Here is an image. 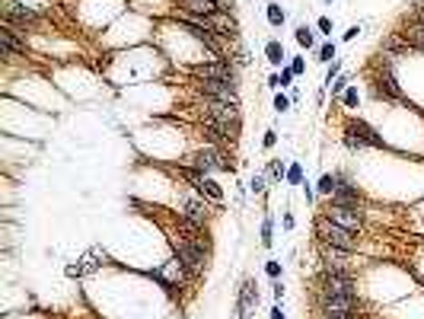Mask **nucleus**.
<instances>
[{
    "label": "nucleus",
    "mask_w": 424,
    "mask_h": 319,
    "mask_svg": "<svg viewBox=\"0 0 424 319\" xmlns=\"http://www.w3.org/2000/svg\"><path fill=\"white\" fill-rule=\"evenodd\" d=\"M322 214L332 220V224L345 227V230H354V233H364L367 230V211L364 208H351V204H325Z\"/></svg>",
    "instance_id": "11"
},
{
    "label": "nucleus",
    "mask_w": 424,
    "mask_h": 319,
    "mask_svg": "<svg viewBox=\"0 0 424 319\" xmlns=\"http://www.w3.org/2000/svg\"><path fill=\"white\" fill-rule=\"evenodd\" d=\"M287 109H291V96H284V93L278 90L275 93V112L281 115V112H287Z\"/></svg>",
    "instance_id": "35"
},
{
    "label": "nucleus",
    "mask_w": 424,
    "mask_h": 319,
    "mask_svg": "<svg viewBox=\"0 0 424 319\" xmlns=\"http://www.w3.org/2000/svg\"><path fill=\"white\" fill-rule=\"evenodd\" d=\"M338 77H341V61L335 58L332 64H329V70H325V80H322V86H325V90H329V86H332L335 80H338Z\"/></svg>",
    "instance_id": "30"
},
{
    "label": "nucleus",
    "mask_w": 424,
    "mask_h": 319,
    "mask_svg": "<svg viewBox=\"0 0 424 319\" xmlns=\"http://www.w3.org/2000/svg\"><path fill=\"white\" fill-rule=\"evenodd\" d=\"M271 297H275V303L284 300V284L281 281H271Z\"/></svg>",
    "instance_id": "40"
},
{
    "label": "nucleus",
    "mask_w": 424,
    "mask_h": 319,
    "mask_svg": "<svg viewBox=\"0 0 424 319\" xmlns=\"http://www.w3.org/2000/svg\"><path fill=\"white\" fill-rule=\"evenodd\" d=\"M175 218L191 220V224H198V227H211L214 211H211L208 198H201L198 192H182L179 195V202H175Z\"/></svg>",
    "instance_id": "10"
},
{
    "label": "nucleus",
    "mask_w": 424,
    "mask_h": 319,
    "mask_svg": "<svg viewBox=\"0 0 424 319\" xmlns=\"http://www.w3.org/2000/svg\"><path fill=\"white\" fill-rule=\"evenodd\" d=\"M153 278H157L163 287H169V291H175V287H182V284H189V281H191V275L182 269V262L175 259V255L166 262V265H163V269L153 271Z\"/></svg>",
    "instance_id": "15"
},
{
    "label": "nucleus",
    "mask_w": 424,
    "mask_h": 319,
    "mask_svg": "<svg viewBox=\"0 0 424 319\" xmlns=\"http://www.w3.org/2000/svg\"><path fill=\"white\" fill-rule=\"evenodd\" d=\"M300 188H303V195H307V202H313V198H316V188H313L307 179H303V185H300Z\"/></svg>",
    "instance_id": "43"
},
{
    "label": "nucleus",
    "mask_w": 424,
    "mask_h": 319,
    "mask_svg": "<svg viewBox=\"0 0 424 319\" xmlns=\"http://www.w3.org/2000/svg\"><path fill=\"white\" fill-rule=\"evenodd\" d=\"M256 307H258V287H256L252 278H246V281L240 284V297H236V316L249 319Z\"/></svg>",
    "instance_id": "19"
},
{
    "label": "nucleus",
    "mask_w": 424,
    "mask_h": 319,
    "mask_svg": "<svg viewBox=\"0 0 424 319\" xmlns=\"http://www.w3.org/2000/svg\"><path fill=\"white\" fill-rule=\"evenodd\" d=\"M332 3H335V0H325V7H332Z\"/></svg>",
    "instance_id": "46"
},
{
    "label": "nucleus",
    "mask_w": 424,
    "mask_h": 319,
    "mask_svg": "<svg viewBox=\"0 0 424 319\" xmlns=\"http://www.w3.org/2000/svg\"><path fill=\"white\" fill-rule=\"evenodd\" d=\"M341 106H345V109H358V106H360L358 86H348V90H345V96H341Z\"/></svg>",
    "instance_id": "28"
},
{
    "label": "nucleus",
    "mask_w": 424,
    "mask_h": 319,
    "mask_svg": "<svg viewBox=\"0 0 424 319\" xmlns=\"http://www.w3.org/2000/svg\"><path fill=\"white\" fill-rule=\"evenodd\" d=\"M405 19H415V23L424 26V0H415V7L405 13Z\"/></svg>",
    "instance_id": "33"
},
{
    "label": "nucleus",
    "mask_w": 424,
    "mask_h": 319,
    "mask_svg": "<svg viewBox=\"0 0 424 319\" xmlns=\"http://www.w3.org/2000/svg\"><path fill=\"white\" fill-rule=\"evenodd\" d=\"M208 26L214 29L224 42H236L240 39V19H236V13H224V10H217L214 17L208 19Z\"/></svg>",
    "instance_id": "16"
},
{
    "label": "nucleus",
    "mask_w": 424,
    "mask_h": 319,
    "mask_svg": "<svg viewBox=\"0 0 424 319\" xmlns=\"http://www.w3.org/2000/svg\"><path fill=\"white\" fill-rule=\"evenodd\" d=\"M265 19H268V26H271V29H281V26L287 23V10H284L278 0H268V3H265Z\"/></svg>",
    "instance_id": "20"
},
{
    "label": "nucleus",
    "mask_w": 424,
    "mask_h": 319,
    "mask_svg": "<svg viewBox=\"0 0 424 319\" xmlns=\"http://www.w3.org/2000/svg\"><path fill=\"white\" fill-rule=\"evenodd\" d=\"M284 230H293V214H284Z\"/></svg>",
    "instance_id": "45"
},
{
    "label": "nucleus",
    "mask_w": 424,
    "mask_h": 319,
    "mask_svg": "<svg viewBox=\"0 0 424 319\" xmlns=\"http://www.w3.org/2000/svg\"><path fill=\"white\" fill-rule=\"evenodd\" d=\"M293 77H297V74H293V70L287 68V64H284V68H281V90H284V86H291V84H293Z\"/></svg>",
    "instance_id": "38"
},
{
    "label": "nucleus",
    "mask_w": 424,
    "mask_h": 319,
    "mask_svg": "<svg viewBox=\"0 0 424 319\" xmlns=\"http://www.w3.org/2000/svg\"><path fill=\"white\" fill-rule=\"evenodd\" d=\"M396 35H399L402 42L415 51V55H424V26L421 23H415V19H402V26L396 29Z\"/></svg>",
    "instance_id": "18"
},
{
    "label": "nucleus",
    "mask_w": 424,
    "mask_h": 319,
    "mask_svg": "<svg viewBox=\"0 0 424 319\" xmlns=\"http://www.w3.org/2000/svg\"><path fill=\"white\" fill-rule=\"evenodd\" d=\"M265 58H268V64H271V68H284L287 55H284L281 39H268V42H265Z\"/></svg>",
    "instance_id": "21"
},
{
    "label": "nucleus",
    "mask_w": 424,
    "mask_h": 319,
    "mask_svg": "<svg viewBox=\"0 0 424 319\" xmlns=\"http://www.w3.org/2000/svg\"><path fill=\"white\" fill-rule=\"evenodd\" d=\"M268 185H271V179H268L265 173H256V176L249 179V192H252V195H258V198H262V195L268 192Z\"/></svg>",
    "instance_id": "25"
},
{
    "label": "nucleus",
    "mask_w": 424,
    "mask_h": 319,
    "mask_svg": "<svg viewBox=\"0 0 424 319\" xmlns=\"http://www.w3.org/2000/svg\"><path fill=\"white\" fill-rule=\"evenodd\" d=\"M316 29H319V35L332 39V19H329V17H319V19H316Z\"/></svg>",
    "instance_id": "37"
},
{
    "label": "nucleus",
    "mask_w": 424,
    "mask_h": 319,
    "mask_svg": "<svg viewBox=\"0 0 424 319\" xmlns=\"http://www.w3.org/2000/svg\"><path fill=\"white\" fill-rule=\"evenodd\" d=\"M316 192H319V195H325V198H329V195L335 192V173H322V176H319Z\"/></svg>",
    "instance_id": "27"
},
{
    "label": "nucleus",
    "mask_w": 424,
    "mask_h": 319,
    "mask_svg": "<svg viewBox=\"0 0 424 319\" xmlns=\"http://www.w3.org/2000/svg\"><path fill=\"white\" fill-rule=\"evenodd\" d=\"M169 246H173L175 259L182 262V269L191 275V281H198V278L204 275V269H208L211 252H214V249L195 243V240H189V236H182V233H175V230H173V236H169Z\"/></svg>",
    "instance_id": "4"
},
{
    "label": "nucleus",
    "mask_w": 424,
    "mask_h": 319,
    "mask_svg": "<svg viewBox=\"0 0 424 319\" xmlns=\"http://www.w3.org/2000/svg\"><path fill=\"white\" fill-rule=\"evenodd\" d=\"M262 147H265V151H275V147H278V131H275V128H268V131H265Z\"/></svg>",
    "instance_id": "36"
},
{
    "label": "nucleus",
    "mask_w": 424,
    "mask_h": 319,
    "mask_svg": "<svg viewBox=\"0 0 424 319\" xmlns=\"http://www.w3.org/2000/svg\"><path fill=\"white\" fill-rule=\"evenodd\" d=\"M351 86V74H341L338 80H335L332 86H329V90H332V99H341V96H345V90H348Z\"/></svg>",
    "instance_id": "29"
},
{
    "label": "nucleus",
    "mask_w": 424,
    "mask_h": 319,
    "mask_svg": "<svg viewBox=\"0 0 424 319\" xmlns=\"http://www.w3.org/2000/svg\"><path fill=\"white\" fill-rule=\"evenodd\" d=\"M309 294H329V297H358V278L354 269H319L309 281Z\"/></svg>",
    "instance_id": "2"
},
{
    "label": "nucleus",
    "mask_w": 424,
    "mask_h": 319,
    "mask_svg": "<svg viewBox=\"0 0 424 319\" xmlns=\"http://www.w3.org/2000/svg\"><path fill=\"white\" fill-rule=\"evenodd\" d=\"M329 204H351V208H364L367 195L348 173H335V192L329 195Z\"/></svg>",
    "instance_id": "12"
},
{
    "label": "nucleus",
    "mask_w": 424,
    "mask_h": 319,
    "mask_svg": "<svg viewBox=\"0 0 424 319\" xmlns=\"http://www.w3.org/2000/svg\"><path fill=\"white\" fill-rule=\"evenodd\" d=\"M268 86H271V90H281V74H271V77H268Z\"/></svg>",
    "instance_id": "44"
},
{
    "label": "nucleus",
    "mask_w": 424,
    "mask_h": 319,
    "mask_svg": "<svg viewBox=\"0 0 424 319\" xmlns=\"http://www.w3.org/2000/svg\"><path fill=\"white\" fill-rule=\"evenodd\" d=\"M179 176L191 185V192H198L201 198H208L211 204H224V188L217 185L214 176H208V173H195V169H189V166L179 169Z\"/></svg>",
    "instance_id": "13"
},
{
    "label": "nucleus",
    "mask_w": 424,
    "mask_h": 319,
    "mask_svg": "<svg viewBox=\"0 0 424 319\" xmlns=\"http://www.w3.org/2000/svg\"><path fill=\"white\" fill-rule=\"evenodd\" d=\"M48 23V13L23 0H0V26H10L17 32H39Z\"/></svg>",
    "instance_id": "1"
},
{
    "label": "nucleus",
    "mask_w": 424,
    "mask_h": 319,
    "mask_svg": "<svg viewBox=\"0 0 424 319\" xmlns=\"http://www.w3.org/2000/svg\"><path fill=\"white\" fill-rule=\"evenodd\" d=\"M313 319H364V300L358 297H329L309 294Z\"/></svg>",
    "instance_id": "3"
},
{
    "label": "nucleus",
    "mask_w": 424,
    "mask_h": 319,
    "mask_svg": "<svg viewBox=\"0 0 424 319\" xmlns=\"http://www.w3.org/2000/svg\"><path fill=\"white\" fill-rule=\"evenodd\" d=\"M316 61H319V64H332V61H335V42H332V39L316 48Z\"/></svg>",
    "instance_id": "26"
},
{
    "label": "nucleus",
    "mask_w": 424,
    "mask_h": 319,
    "mask_svg": "<svg viewBox=\"0 0 424 319\" xmlns=\"http://www.w3.org/2000/svg\"><path fill=\"white\" fill-rule=\"evenodd\" d=\"M358 35H360V26H351V29H348V32H345V35H341V39H345V42H354Z\"/></svg>",
    "instance_id": "42"
},
{
    "label": "nucleus",
    "mask_w": 424,
    "mask_h": 319,
    "mask_svg": "<svg viewBox=\"0 0 424 319\" xmlns=\"http://www.w3.org/2000/svg\"><path fill=\"white\" fill-rule=\"evenodd\" d=\"M313 233H316L319 243H329V246H335V249H345V252H364V246H367L360 233L338 227V224H332V220L325 218V214H319V218L313 220Z\"/></svg>",
    "instance_id": "6"
},
{
    "label": "nucleus",
    "mask_w": 424,
    "mask_h": 319,
    "mask_svg": "<svg viewBox=\"0 0 424 319\" xmlns=\"http://www.w3.org/2000/svg\"><path fill=\"white\" fill-rule=\"evenodd\" d=\"M265 275L271 278V281H281V278H284V265L278 259H268L265 262Z\"/></svg>",
    "instance_id": "32"
},
{
    "label": "nucleus",
    "mask_w": 424,
    "mask_h": 319,
    "mask_svg": "<svg viewBox=\"0 0 424 319\" xmlns=\"http://www.w3.org/2000/svg\"><path fill=\"white\" fill-rule=\"evenodd\" d=\"M316 252H319V269H351V255L354 252L335 249V246L319 243V240H316Z\"/></svg>",
    "instance_id": "17"
},
{
    "label": "nucleus",
    "mask_w": 424,
    "mask_h": 319,
    "mask_svg": "<svg viewBox=\"0 0 424 319\" xmlns=\"http://www.w3.org/2000/svg\"><path fill=\"white\" fill-rule=\"evenodd\" d=\"M217 10H224V13H236V0H214Z\"/></svg>",
    "instance_id": "39"
},
{
    "label": "nucleus",
    "mask_w": 424,
    "mask_h": 319,
    "mask_svg": "<svg viewBox=\"0 0 424 319\" xmlns=\"http://www.w3.org/2000/svg\"><path fill=\"white\" fill-rule=\"evenodd\" d=\"M341 141H345V147L348 151H364V147H374V151H389V144H386V137L376 131L370 122H364V118H348L345 122V128H341Z\"/></svg>",
    "instance_id": "7"
},
{
    "label": "nucleus",
    "mask_w": 424,
    "mask_h": 319,
    "mask_svg": "<svg viewBox=\"0 0 424 319\" xmlns=\"http://www.w3.org/2000/svg\"><path fill=\"white\" fill-rule=\"evenodd\" d=\"M191 93L198 99H214V102H227V106H236L242 109V96H240V86H230L224 80H201V77H191Z\"/></svg>",
    "instance_id": "9"
},
{
    "label": "nucleus",
    "mask_w": 424,
    "mask_h": 319,
    "mask_svg": "<svg viewBox=\"0 0 424 319\" xmlns=\"http://www.w3.org/2000/svg\"><path fill=\"white\" fill-rule=\"evenodd\" d=\"M287 185H303V166L300 163H291L287 166V179H284Z\"/></svg>",
    "instance_id": "31"
},
{
    "label": "nucleus",
    "mask_w": 424,
    "mask_h": 319,
    "mask_svg": "<svg viewBox=\"0 0 424 319\" xmlns=\"http://www.w3.org/2000/svg\"><path fill=\"white\" fill-rule=\"evenodd\" d=\"M23 3H39V0H23Z\"/></svg>",
    "instance_id": "47"
},
{
    "label": "nucleus",
    "mask_w": 424,
    "mask_h": 319,
    "mask_svg": "<svg viewBox=\"0 0 424 319\" xmlns=\"http://www.w3.org/2000/svg\"><path fill=\"white\" fill-rule=\"evenodd\" d=\"M287 68H291L297 77H300V74H307V58H303V55H297V58L287 61Z\"/></svg>",
    "instance_id": "34"
},
{
    "label": "nucleus",
    "mask_w": 424,
    "mask_h": 319,
    "mask_svg": "<svg viewBox=\"0 0 424 319\" xmlns=\"http://www.w3.org/2000/svg\"><path fill=\"white\" fill-rule=\"evenodd\" d=\"M412 3H415V0H412Z\"/></svg>",
    "instance_id": "48"
},
{
    "label": "nucleus",
    "mask_w": 424,
    "mask_h": 319,
    "mask_svg": "<svg viewBox=\"0 0 424 319\" xmlns=\"http://www.w3.org/2000/svg\"><path fill=\"white\" fill-rule=\"evenodd\" d=\"M0 58H29V39L26 32H17L10 26H0Z\"/></svg>",
    "instance_id": "14"
},
{
    "label": "nucleus",
    "mask_w": 424,
    "mask_h": 319,
    "mask_svg": "<svg viewBox=\"0 0 424 319\" xmlns=\"http://www.w3.org/2000/svg\"><path fill=\"white\" fill-rule=\"evenodd\" d=\"M268 319H287V313H284V307H281V303H275V307H271V313H268Z\"/></svg>",
    "instance_id": "41"
},
{
    "label": "nucleus",
    "mask_w": 424,
    "mask_h": 319,
    "mask_svg": "<svg viewBox=\"0 0 424 319\" xmlns=\"http://www.w3.org/2000/svg\"><path fill=\"white\" fill-rule=\"evenodd\" d=\"M293 39H297V45L303 51H313V48H316V32H313L307 23H300L297 29H293Z\"/></svg>",
    "instance_id": "23"
},
{
    "label": "nucleus",
    "mask_w": 424,
    "mask_h": 319,
    "mask_svg": "<svg viewBox=\"0 0 424 319\" xmlns=\"http://www.w3.org/2000/svg\"><path fill=\"white\" fill-rule=\"evenodd\" d=\"M189 77H201V80H224L230 86H240V64L233 58H208L189 68Z\"/></svg>",
    "instance_id": "8"
},
{
    "label": "nucleus",
    "mask_w": 424,
    "mask_h": 319,
    "mask_svg": "<svg viewBox=\"0 0 424 319\" xmlns=\"http://www.w3.org/2000/svg\"><path fill=\"white\" fill-rule=\"evenodd\" d=\"M258 243H262V249H271V246H275V218H271V214H265V218H262V227H258Z\"/></svg>",
    "instance_id": "22"
},
{
    "label": "nucleus",
    "mask_w": 424,
    "mask_h": 319,
    "mask_svg": "<svg viewBox=\"0 0 424 319\" xmlns=\"http://www.w3.org/2000/svg\"><path fill=\"white\" fill-rule=\"evenodd\" d=\"M265 176L271 179V185L284 182V179H287V163H284V160H268V169H265Z\"/></svg>",
    "instance_id": "24"
},
{
    "label": "nucleus",
    "mask_w": 424,
    "mask_h": 319,
    "mask_svg": "<svg viewBox=\"0 0 424 319\" xmlns=\"http://www.w3.org/2000/svg\"><path fill=\"white\" fill-rule=\"evenodd\" d=\"M182 166L195 169V173H208V176H217V173H233L236 163L230 160L227 147H217V144H201L198 151H191L185 157Z\"/></svg>",
    "instance_id": "5"
}]
</instances>
